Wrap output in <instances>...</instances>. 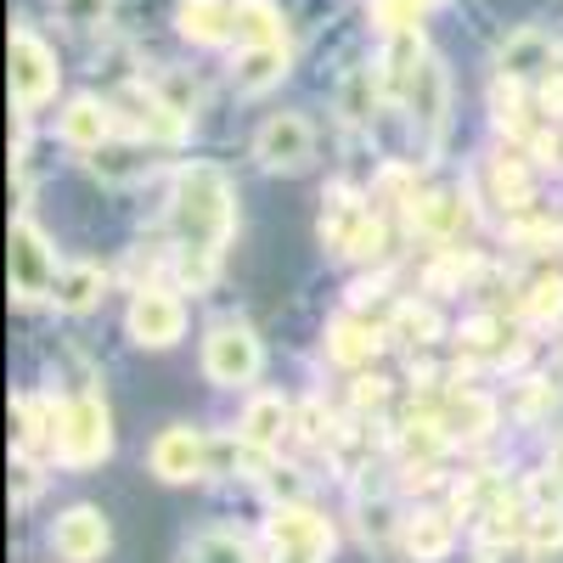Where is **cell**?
I'll use <instances>...</instances> for the list:
<instances>
[{"label":"cell","mask_w":563,"mask_h":563,"mask_svg":"<svg viewBox=\"0 0 563 563\" xmlns=\"http://www.w3.org/2000/svg\"><path fill=\"white\" fill-rule=\"evenodd\" d=\"M530 496H536V507H558V501H563V479L547 467V474H536V479H530Z\"/></svg>","instance_id":"f35d334b"},{"label":"cell","mask_w":563,"mask_h":563,"mask_svg":"<svg viewBox=\"0 0 563 563\" xmlns=\"http://www.w3.org/2000/svg\"><path fill=\"white\" fill-rule=\"evenodd\" d=\"M547 467H552V474H558V479H563V434H558V440H552V451H547Z\"/></svg>","instance_id":"ee69618b"},{"label":"cell","mask_w":563,"mask_h":563,"mask_svg":"<svg viewBox=\"0 0 563 563\" xmlns=\"http://www.w3.org/2000/svg\"><path fill=\"white\" fill-rule=\"evenodd\" d=\"M378 74L372 68H350L344 74V85H339V113L350 119V124H366L372 119V108H378Z\"/></svg>","instance_id":"83f0119b"},{"label":"cell","mask_w":563,"mask_h":563,"mask_svg":"<svg viewBox=\"0 0 563 563\" xmlns=\"http://www.w3.org/2000/svg\"><path fill=\"white\" fill-rule=\"evenodd\" d=\"M525 316H530V321H558V316H563V282H558V276L530 282V294H525Z\"/></svg>","instance_id":"836d02e7"},{"label":"cell","mask_w":563,"mask_h":563,"mask_svg":"<svg viewBox=\"0 0 563 563\" xmlns=\"http://www.w3.org/2000/svg\"><path fill=\"white\" fill-rule=\"evenodd\" d=\"M310 153H316V135H310V119H299V113H271L254 135V158L276 175H299L310 164Z\"/></svg>","instance_id":"52a82bcc"},{"label":"cell","mask_w":563,"mask_h":563,"mask_svg":"<svg viewBox=\"0 0 563 563\" xmlns=\"http://www.w3.org/2000/svg\"><path fill=\"white\" fill-rule=\"evenodd\" d=\"M169 225L180 243V271L192 288L214 276L220 249L231 243V225H238V203H231V180L214 164H186L175 175V203H169Z\"/></svg>","instance_id":"6da1fadb"},{"label":"cell","mask_w":563,"mask_h":563,"mask_svg":"<svg viewBox=\"0 0 563 563\" xmlns=\"http://www.w3.org/2000/svg\"><path fill=\"white\" fill-rule=\"evenodd\" d=\"M57 249L40 238V225L34 220H18L12 225V294L23 299V305H34V299H45L57 288Z\"/></svg>","instance_id":"5b68a950"},{"label":"cell","mask_w":563,"mask_h":563,"mask_svg":"<svg viewBox=\"0 0 563 563\" xmlns=\"http://www.w3.org/2000/svg\"><path fill=\"white\" fill-rule=\"evenodd\" d=\"M355 400H361V406H378V400H384V384H378V378H361Z\"/></svg>","instance_id":"7bdbcfd3"},{"label":"cell","mask_w":563,"mask_h":563,"mask_svg":"<svg viewBox=\"0 0 563 563\" xmlns=\"http://www.w3.org/2000/svg\"><path fill=\"white\" fill-rule=\"evenodd\" d=\"M462 355L467 361H507L512 350H519V333H512V327L501 321V316H479V321H467L462 327Z\"/></svg>","instance_id":"7402d4cb"},{"label":"cell","mask_w":563,"mask_h":563,"mask_svg":"<svg viewBox=\"0 0 563 563\" xmlns=\"http://www.w3.org/2000/svg\"><path fill=\"white\" fill-rule=\"evenodd\" d=\"M124 327H130V339H135L141 350H169V344L186 333V305H180L169 288H141V294L130 299Z\"/></svg>","instance_id":"ba28073f"},{"label":"cell","mask_w":563,"mask_h":563,"mask_svg":"<svg viewBox=\"0 0 563 563\" xmlns=\"http://www.w3.org/2000/svg\"><path fill=\"white\" fill-rule=\"evenodd\" d=\"M90 169H97L108 186H124V180H135V175H147L153 158H141L135 147H113V141H102L97 158H90Z\"/></svg>","instance_id":"f1b7e54d"},{"label":"cell","mask_w":563,"mask_h":563,"mask_svg":"<svg viewBox=\"0 0 563 563\" xmlns=\"http://www.w3.org/2000/svg\"><path fill=\"white\" fill-rule=\"evenodd\" d=\"M411 225L422 231V238L445 243V238H456V231L467 225V203L456 192H422V198H411Z\"/></svg>","instance_id":"ffe728a7"},{"label":"cell","mask_w":563,"mask_h":563,"mask_svg":"<svg viewBox=\"0 0 563 563\" xmlns=\"http://www.w3.org/2000/svg\"><path fill=\"white\" fill-rule=\"evenodd\" d=\"M400 541H406V552L417 563H440L451 552V541H456V525H451V512L422 507V512H411V519H406V536Z\"/></svg>","instance_id":"ac0fdd59"},{"label":"cell","mask_w":563,"mask_h":563,"mask_svg":"<svg viewBox=\"0 0 563 563\" xmlns=\"http://www.w3.org/2000/svg\"><path fill=\"white\" fill-rule=\"evenodd\" d=\"M417 68H422V34H417V29L389 34V52H384V90H400V97H406V85L417 79Z\"/></svg>","instance_id":"d4e9b609"},{"label":"cell","mask_w":563,"mask_h":563,"mask_svg":"<svg viewBox=\"0 0 563 563\" xmlns=\"http://www.w3.org/2000/svg\"><path fill=\"white\" fill-rule=\"evenodd\" d=\"M361 525H366L372 541H384V536H389V507H366V519H361Z\"/></svg>","instance_id":"b9f144b4"},{"label":"cell","mask_w":563,"mask_h":563,"mask_svg":"<svg viewBox=\"0 0 563 563\" xmlns=\"http://www.w3.org/2000/svg\"><path fill=\"white\" fill-rule=\"evenodd\" d=\"M485 563H512V558H507V552H496V558H485Z\"/></svg>","instance_id":"bcb514c9"},{"label":"cell","mask_w":563,"mask_h":563,"mask_svg":"<svg viewBox=\"0 0 563 563\" xmlns=\"http://www.w3.org/2000/svg\"><path fill=\"white\" fill-rule=\"evenodd\" d=\"M525 541H530V552H558L563 547V507H536Z\"/></svg>","instance_id":"e575fe53"},{"label":"cell","mask_w":563,"mask_h":563,"mask_svg":"<svg viewBox=\"0 0 563 563\" xmlns=\"http://www.w3.org/2000/svg\"><path fill=\"white\" fill-rule=\"evenodd\" d=\"M282 74H288V45H249V52H238V63H231V85H238L243 97H260V90H271Z\"/></svg>","instance_id":"e0dca14e"},{"label":"cell","mask_w":563,"mask_h":563,"mask_svg":"<svg viewBox=\"0 0 563 563\" xmlns=\"http://www.w3.org/2000/svg\"><path fill=\"white\" fill-rule=\"evenodd\" d=\"M490 186H496V203H507V209L536 203V198H530V169H525L519 158H496V164H490Z\"/></svg>","instance_id":"4dcf8cb0"},{"label":"cell","mask_w":563,"mask_h":563,"mask_svg":"<svg viewBox=\"0 0 563 563\" xmlns=\"http://www.w3.org/2000/svg\"><path fill=\"white\" fill-rule=\"evenodd\" d=\"M113 451V422H108V406L97 395H79L63 406V429H57V456L68 467H90Z\"/></svg>","instance_id":"7a4b0ae2"},{"label":"cell","mask_w":563,"mask_h":563,"mask_svg":"<svg viewBox=\"0 0 563 563\" xmlns=\"http://www.w3.org/2000/svg\"><path fill=\"white\" fill-rule=\"evenodd\" d=\"M153 90H158V97H164L175 113H186V119L198 113V85H186L180 74H158V85H153Z\"/></svg>","instance_id":"d590c367"},{"label":"cell","mask_w":563,"mask_h":563,"mask_svg":"<svg viewBox=\"0 0 563 563\" xmlns=\"http://www.w3.org/2000/svg\"><path fill=\"white\" fill-rule=\"evenodd\" d=\"M260 339L249 333L243 321H220L209 327V339H203V372H209V384L220 389H238V384H254L260 378Z\"/></svg>","instance_id":"3957f363"},{"label":"cell","mask_w":563,"mask_h":563,"mask_svg":"<svg viewBox=\"0 0 563 563\" xmlns=\"http://www.w3.org/2000/svg\"><path fill=\"white\" fill-rule=\"evenodd\" d=\"M124 102H130V124L147 135V141H180L186 124H192L186 113H175V108L158 97V90H130Z\"/></svg>","instance_id":"d6986e66"},{"label":"cell","mask_w":563,"mask_h":563,"mask_svg":"<svg viewBox=\"0 0 563 563\" xmlns=\"http://www.w3.org/2000/svg\"><path fill=\"white\" fill-rule=\"evenodd\" d=\"M186 563H254L249 547L238 536H225V530H203L192 547H186Z\"/></svg>","instance_id":"f546056e"},{"label":"cell","mask_w":563,"mask_h":563,"mask_svg":"<svg viewBox=\"0 0 563 563\" xmlns=\"http://www.w3.org/2000/svg\"><path fill=\"white\" fill-rule=\"evenodd\" d=\"M372 355H378L372 327H361V321H333V327H327V361H339V366H366Z\"/></svg>","instance_id":"4316f807"},{"label":"cell","mask_w":563,"mask_h":563,"mask_svg":"<svg viewBox=\"0 0 563 563\" xmlns=\"http://www.w3.org/2000/svg\"><path fill=\"white\" fill-rule=\"evenodd\" d=\"M479 541L496 552V547H512V541H525V530H530V512H525V501H512V496H501L496 507H485L479 512Z\"/></svg>","instance_id":"484cf974"},{"label":"cell","mask_w":563,"mask_h":563,"mask_svg":"<svg viewBox=\"0 0 563 563\" xmlns=\"http://www.w3.org/2000/svg\"><path fill=\"white\" fill-rule=\"evenodd\" d=\"M440 7V0H372V18H378L384 34H400V29H417V18Z\"/></svg>","instance_id":"d6a6232c"},{"label":"cell","mask_w":563,"mask_h":563,"mask_svg":"<svg viewBox=\"0 0 563 563\" xmlns=\"http://www.w3.org/2000/svg\"><path fill=\"white\" fill-rule=\"evenodd\" d=\"M395 339H400V344H417V350L434 344V339H440V316H434L429 305H400V310H395Z\"/></svg>","instance_id":"1f68e13d"},{"label":"cell","mask_w":563,"mask_h":563,"mask_svg":"<svg viewBox=\"0 0 563 563\" xmlns=\"http://www.w3.org/2000/svg\"><path fill=\"white\" fill-rule=\"evenodd\" d=\"M372 220H378V214H372L350 186H333V192H327V209H321V243L333 254H355Z\"/></svg>","instance_id":"30bf717a"},{"label":"cell","mask_w":563,"mask_h":563,"mask_svg":"<svg viewBox=\"0 0 563 563\" xmlns=\"http://www.w3.org/2000/svg\"><path fill=\"white\" fill-rule=\"evenodd\" d=\"M102 294H108V271H102V265H90V260L63 265V271H57V288H52L57 310H68V316L97 310V305H102Z\"/></svg>","instance_id":"5bb4252c"},{"label":"cell","mask_w":563,"mask_h":563,"mask_svg":"<svg viewBox=\"0 0 563 563\" xmlns=\"http://www.w3.org/2000/svg\"><path fill=\"white\" fill-rule=\"evenodd\" d=\"M57 130H63L68 147H79V153H97L102 141H108V130H113V113H108L97 97H74V102L63 108Z\"/></svg>","instance_id":"9a60e30c"},{"label":"cell","mask_w":563,"mask_h":563,"mask_svg":"<svg viewBox=\"0 0 563 563\" xmlns=\"http://www.w3.org/2000/svg\"><path fill=\"white\" fill-rule=\"evenodd\" d=\"M57 90V52L34 29H12V102L18 113H34L40 102H52Z\"/></svg>","instance_id":"277c9868"},{"label":"cell","mask_w":563,"mask_h":563,"mask_svg":"<svg viewBox=\"0 0 563 563\" xmlns=\"http://www.w3.org/2000/svg\"><path fill=\"white\" fill-rule=\"evenodd\" d=\"M175 29L192 45H220V40H231V7L225 0H180Z\"/></svg>","instance_id":"44dd1931"},{"label":"cell","mask_w":563,"mask_h":563,"mask_svg":"<svg viewBox=\"0 0 563 563\" xmlns=\"http://www.w3.org/2000/svg\"><path fill=\"white\" fill-rule=\"evenodd\" d=\"M265 485H271L276 507H299L305 501V479L294 474V467H265Z\"/></svg>","instance_id":"8d00e7d4"},{"label":"cell","mask_w":563,"mask_h":563,"mask_svg":"<svg viewBox=\"0 0 563 563\" xmlns=\"http://www.w3.org/2000/svg\"><path fill=\"white\" fill-rule=\"evenodd\" d=\"M231 34H238L243 52L249 45H288L282 40V12L271 0H238V7H231Z\"/></svg>","instance_id":"cb8c5ba5"},{"label":"cell","mask_w":563,"mask_h":563,"mask_svg":"<svg viewBox=\"0 0 563 563\" xmlns=\"http://www.w3.org/2000/svg\"><path fill=\"white\" fill-rule=\"evenodd\" d=\"M288 422H294V411L282 406L276 395H254V400H249V411H243V429H238V434H243L254 451H271V445H282Z\"/></svg>","instance_id":"603a6c76"},{"label":"cell","mask_w":563,"mask_h":563,"mask_svg":"<svg viewBox=\"0 0 563 563\" xmlns=\"http://www.w3.org/2000/svg\"><path fill=\"white\" fill-rule=\"evenodd\" d=\"M276 563H321V552H276Z\"/></svg>","instance_id":"f6af8a7d"},{"label":"cell","mask_w":563,"mask_h":563,"mask_svg":"<svg viewBox=\"0 0 563 563\" xmlns=\"http://www.w3.org/2000/svg\"><path fill=\"white\" fill-rule=\"evenodd\" d=\"M12 501H18V507H23V501H34V467H29V462H18V467H12Z\"/></svg>","instance_id":"60d3db41"},{"label":"cell","mask_w":563,"mask_h":563,"mask_svg":"<svg viewBox=\"0 0 563 563\" xmlns=\"http://www.w3.org/2000/svg\"><path fill=\"white\" fill-rule=\"evenodd\" d=\"M299 434H305V440H327V411H321V400H305V411H299Z\"/></svg>","instance_id":"ab89813d"},{"label":"cell","mask_w":563,"mask_h":563,"mask_svg":"<svg viewBox=\"0 0 563 563\" xmlns=\"http://www.w3.org/2000/svg\"><path fill=\"white\" fill-rule=\"evenodd\" d=\"M558 372H563V344H558Z\"/></svg>","instance_id":"7dc6e473"},{"label":"cell","mask_w":563,"mask_h":563,"mask_svg":"<svg viewBox=\"0 0 563 563\" xmlns=\"http://www.w3.org/2000/svg\"><path fill=\"white\" fill-rule=\"evenodd\" d=\"M108 541H113V530H108V519H102L97 507H68L63 519H57V530H52V547L68 563H97L108 552Z\"/></svg>","instance_id":"8fae6325"},{"label":"cell","mask_w":563,"mask_h":563,"mask_svg":"<svg viewBox=\"0 0 563 563\" xmlns=\"http://www.w3.org/2000/svg\"><path fill=\"white\" fill-rule=\"evenodd\" d=\"M440 429L451 434V440H485L490 429H496V406L485 400V395H474V389H456L451 400H445V411H440Z\"/></svg>","instance_id":"2e32d148"},{"label":"cell","mask_w":563,"mask_h":563,"mask_svg":"<svg viewBox=\"0 0 563 563\" xmlns=\"http://www.w3.org/2000/svg\"><path fill=\"white\" fill-rule=\"evenodd\" d=\"M406 108H411V124L422 135V147H440L445 119H451V74H445L440 57H422L417 79L406 85Z\"/></svg>","instance_id":"8992f818"},{"label":"cell","mask_w":563,"mask_h":563,"mask_svg":"<svg viewBox=\"0 0 563 563\" xmlns=\"http://www.w3.org/2000/svg\"><path fill=\"white\" fill-rule=\"evenodd\" d=\"M153 474L169 479V485H186L209 474V434H192V429H164L153 440Z\"/></svg>","instance_id":"9c48e42d"},{"label":"cell","mask_w":563,"mask_h":563,"mask_svg":"<svg viewBox=\"0 0 563 563\" xmlns=\"http://www.w3.org/2000/svg\"><path fill=\"white\" fill-rule=\"evenodd\" d=\"M63 12H68V23L90 29V23H102V18H108V0H63Z\"/></svg>","instance_id":"74e56055"},{"label":"cell","mask_w":563,"mask_h":563,"mask_svg":"<svg viewBox=\"0 0 563 563\" xmlns=\"http://www.w3.org/2000/svg\"><path fill=\"white\" fill-rule=\"evenodd\" d=\"M496 74H501V85H525L536 74H552V40L541 29H519V34L501 45Z\"/></svg>","instance_id":"4fadbf2b"},{"label":"cell","mask_w":563,"mask_h":563,"mask_svg":"<svg viewBox=\"0 0 563 563\" xmlns=\"http://www.w3.org/2000/svg\"><path fill=\"white\" fill-rule=\"evenodd\" d=\"M265 530H271V547H276V552H321V558H327V547H333V530H327V519H321V512H310L305 501H299V507H276Z\"/></svg>","instance_id":"7c38bea8"}]
</instances>
